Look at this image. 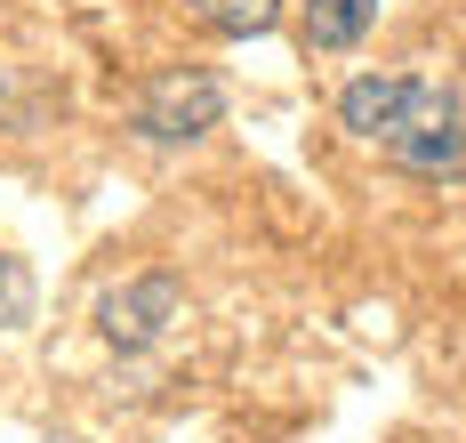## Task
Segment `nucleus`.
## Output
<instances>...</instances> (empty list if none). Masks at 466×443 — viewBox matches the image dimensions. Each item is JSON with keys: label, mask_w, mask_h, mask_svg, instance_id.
Wrapping results in <instances>:
<instances>
[{"label": "nucleus", "mask_w": 466, "mask_h": 443, "mask_svg": "<svg viewBox=\"0 0 466 443\" xmlns=\"http://www.w3.org/2000/svg\"><path fill=\"white\" fill-rule=\"evenodd\" d=\"M338 129L354 146H378L394 170L459 186L466 178V105L451 81H419V73H362L338 89Z\"/></svg>", "instance_id": "nucleus-1"}, {"label": "nucleus", "mask_w": 466, "mask_h": 443, "mask_svg": "<svg viewBox=\"0 0 466 443\" xmlns=\"http://www.w3.org/2000/svg\"><path fill=\"white\" fill-rule=\"evenodd\" d=\"M186 8L209 25V33H226V41H266L289 0H186Z\"/></svg>", "instance_id": "nucleus-5"}, {"label": "nucleus", "mask_w": 466, "mask_h": 443, "mask_svg": "<svg viewBox=\"0 0 466 443\" xmlns=\"http://www.w3.org/2000/svg\"><path fill=\"white\" fill-rule=\"evenodd\" d=\"M33 306H41V291H33V266L0 250V331H25V323H33Z\"/></svg>", "instance_id": "nucleus-6"}, {"label": "nucleus", "mask_w": 466, "mask_h": 443, "mask_svg": "<svg viewBox=\"0 0 466 443\" xmlns=\"http://www.w3.org/2000/svg\"><path fill=\"white\" fill-rule=\"evenodd\" d=\"M226 121V81L218 73H161L137 98V138L145 146H193Z\"/></svg>", "instance_id": "nucleus-2"}, {"label": "nucleus", "mask_w": 466, "mask_h": 443, "mask_svg": "<svg viewBox=\"0 0 466 443\" xmlns=\"http://www.w3.org/2000/svg\"><path fill=\"white\" fill-rule=\"evenodd\" d=\"M169 323H177V283H169V274H137V283H121V291L96 298V331L113 346H129V355L153 346Z\"/></svg>", "instance_id": "nucleus-3"}, {"label": "nucleus", "mask_w": 466, "mask_h": 443, "mask_svg": "<svg viewBox=\"0 0 466 443\" xmlns=\"http://www.w3.org/2000/svg\"><path fill=\"white\" fill-rule=\"evenodd\" d=\"M370 25H378V0H306V49H314V57L362 49Z\"/></svg>", "instance_id": "nucleus-4"}]
</instances>
